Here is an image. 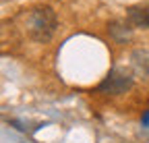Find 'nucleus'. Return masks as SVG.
<instances>
[{"label":"nucleus","mask_w":149,"mask_h":143,"mask_svg":"<svg viewBox=\"0 0 149 143\" xmlns=\"http://www.w3.org/2000/svg\"><path fill=\"white\" fill-rule=\"evenodd\" d=\"M130 87H133V77L128 73H124V70H120V68H114V70L108 73V77L100 83L97 89L102 93H108V96H120Z\"/></svg>","instance_id":"f03ea898"},{"label":"nucleus","mask_w":149,"mask_h":143,"mask_svg":"<svg viewBox=\"0 0 149 143\" xmlns=\"http://www.w3.org/2000/svg\"><path fill=\"white\" fill-rule=\"evenodd\" d=\"M56 25H58V19H56V13L50 6H40V8H33L27 17V33L29 38L35 42H48L54 31Z\"/></svg>","instance_id":"f257e3e1"},{"label":"nucleus","mask_w":149,"mask_h":143,"mask_svg":"<svg viewBox=\"0 0 149 143\" xmlns=\"http://www.w3.org/2000/svg\"><path fill=\"white\" fill-rule=\"evenodd\" d=\"M133 64L139 75H145L149 79V54L147 52H135L133 54Z\"/></svg>","instance_id":"20e7f679"},{"label":"nucleus","mask_w":149,"mask_h":143,"mask_svg":"<svg viewBox=\"0 0 149 143\" xmlns=\"http://www.w3.org/2000/svg\"><path fill=\"white\" fill-rule=\"evenodd\" d=\"M126 17H128V23L133 27L149 29V4H145V6H130Z\"/></svg>","instance_id":"7ed1b4c3"},{"label":"nucleus","mask_w":149,"mask_h":143,"mask_svg":"<svg viewBox=\"0 0 149 143\" xmlns=\"http://www.w3.org/2000/svg\"><path fill=\"white\" fill-rule=\"evenodd\" d=\"M108 31L114 35L116 40H124L130 35V23H120V21H114L108 25Z\"/></svg>","instance_id":"39448f33"}]
</instances>
